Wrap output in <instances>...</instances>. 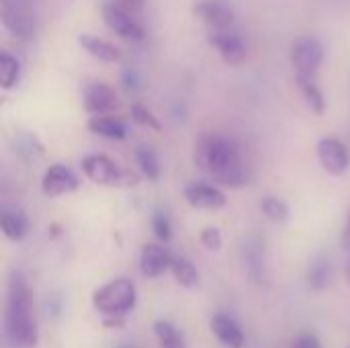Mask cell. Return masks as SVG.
<instances>
[{
    "label": "cell",
    "instance_id": "obj_17",
    "mask_svg": "<svg viewBox=\"0 0 350 348\" xmlns=\"http://www.w3.org/2000/svg\"><path fill=\"white\" fill-rule=\"evenodd\" d=\"M211 332L215 334V338L230 348H242L244 347V332L242 328L230 318V316H224V314H217L213 316L211 320Z\"/></svg>",
    "mask_w": 350,
    "mask_h": 348
},
{
    "label": "cell",
    "instance_id": "obj_29",
    "mask_svg": "<svg viewBox=\"0 0 350 348\" xmlns=\"http://www.w3.org/2000/svg\"><path fill=\"white\" fill-rule=\"evenodd\" d=\"M201 244L207 248V250H219L221 244H224V238H221V232L217 228H205L201 232Z\"/></svg>",
    "mask_w": 350,
    "mask_h": 348
},
{
    "label": "cell",
    "instance_id": "obj_19",
    "mask_svg": "<svg viewBox=\"0 0 350 348\" xmlns=\"http://www.w3.org/2000/svg\"><path fill=\"white\" fill-rule=\"evenodd\" d=\"M88 129L100 137H107V139H125L127 135V127L123 121L119 119H113V117H107V115H94L88 119Z\"/></svg>",
    "mask_w": 350,
    "mask_h": 348
},
{
    "label": "cell",
    "instance_id": "obj_3",
    "mask_svg": "<svg viewBox=\"0 0 350 348\" xmlns=\"http://www.w3.org/2000/svg\"><path fill=\"white\" fill-rule=\"evenodd\" d=\"M92 306L105 316H125L135 308V285L131 279H115L92 293Z\"/></svg>",
    "mask_w": 350,
    "mask_h": 348
},
{
    "label": "cell",
    "instance_id": "obj_6",
    "mask_svg": "<svg viewBox=\"0 0 350 348\" xmlns=\"http://www.w3.org/2000/svg\"><path fill=\"white\" fill-rule=\"evenodd\" d=\"M289 57L295 68V76H316L324 59V47L316 37H299L291 45Z\"/></svg>",
    "mask_w": 350,
    "mask_h": 348
},
{
    "label": "cell",
    "instance_id": "obj_36",
    "mask_svg": "<svg viewBox=\"0 0 350 348\" xmlns=\"http://www.w3.org/2000/svg\"><path fill=\"white\" fill-rule=\"evenodd\" d=\"M349 263H350V260H349Z\"/></svg>",
    "mask_w": 350,
    "mask_h": 348
},
{
    "label": "cell",
    "instance_id": "obj_10",
    "mask_svg": "<svg viewBox=\"0 0 350 348\" xmlns=\"http://www.w3.org/2000/svg\"><path fill=\"white\" fill-rule=\"evenodd\" d=\"M80 187L78 176L64 164H51L41 180V191L47 197H59V195H68L74 193Z\"/></svg>",
    "mask_w": 350,
    "mask_h": 348
},
{
    "label": "cell",
    "instance_id": "obj_11",
    "mask_svg": "<svg viewBox=\"0 0 350 348\" xmlns=\"http://www.w3.org/2000/svg\"><path fill=\"white\" fill-rule=\"evenodd\" d=\"M195 14L211 29H232L236 23V10L228 0H201L195 4Z\"/></svg>",
    "mask_w": 350,
    "mask_h": 348
},
{
    "label": "cell",
    "instance_id": "obj_22",
    "mask_svg": "<svg viewBox=\"0 0 350 348\" xmlns=\"http://www.w3.org/2000/svg\"><path fill=\"white\" fill-rule=\"evenodd\" d=\"M308 281H310L312 289H316V291L326 289L330 285V281H332V265H330V260L324 258V256L316 258L312 263V267H310Z\"/></svg>",
    "mask_w": 350,
    "mask_h": 348
},
{
    "label": "cell",
    "instance_id": "obj_16",
    "mask_svg": "<svg viewBox=\"0 0 350 348\" xmlns=\"http://www.w3.org/2000/svg\"><path fill=\"white\" fill-rule=\"evenodd\" d=\"M0 228H2V234L8 240L21 242L27 236V232H29V219H27L23 209L6 205L0 211Z\"/></svg>",
    "mask_w": 350,
    "mask_h": 348
},
{
    "label": "cell",
    "instance_id": "obj_1",
    "mask_svg": "<svg viewBox=\"0 0 350 348\" xmlns=\"http://www.w3.org/2000/svg\"><path fill=\"white\" fill-rule=\"evenodd\" d=\"M193 160L201 170H205L226 187L238 189L248 185L250 180L246 168L242 166V158L236 142L219 133L203 135L195 148Z\"/></svg>",
    "mask_w": 350,
    "mask_h": 348
},
{
    "label": "cell",
    "instance_id": "obj_28",
    "mask_svg": "<svg viewBox=\"0 0 350 348\" xmlns=\"http://www.w3.org/2000/svg\"><path fill=\"white\" fill-rule=\"evenodd\" d=\"M131 119L137 123V125H144V127H150V129H160V123H158V119L146 109V107H142V105H133V109H131Z\"/></svg>",
    "mask_w": 350,
    "mask_h": 348
},
{
    "label": "cell",
    "instance_id": "obj_25",
    "mask_svg": "<svg viewBox=\"0 0 350 348\" xmlns=\"http://www.w3.org/2000/svg\"><path fill=\"white\" fill-rule=\"evenodd\" d=\"M135 160H137V164H139V168H142V172H144L146 178L156 180L160 176V162H158L156 152L150 146H137Z\"/></svg>",
    "mask_w": 350,
    "mask_h": 348
},
{
    "label": "cell",
    "instance_id": "obj_20",
    "mask_svg": "<svg viewBox=\"0 0 350 348\" xmlns=\"http://www.w3.org/2000/svg\"><path fill=\"white\" fill-rule=\"evenodd\" d=\"M297 78V86H299V92L301 96L306 98L308 107L322 115L324 109H326V101H324V92L320 90L318 82H316V76H295Z\"/></svg>",
    "mask_w": 350,
    "mask_h": 348
},
{
    "label": "cell",
    "instance_id": "obj_27",
    "mask_svg": "<svg viewBox=\"0 0 350 348\" xmlns=\"http://www.w3.org/2000/svg\"><path fill=\"white\" fill-rule=\"evenodd\" d=\"M152 230L156 234L158 240L168 242L172 238V226H170V217L164 209H156L154 217H152Z\"/></svg>",
    "mask_w": 350,
    "mask_h": 348
},
{
    "label": "cell",
    "instance_id": "obj_31",
    "mask_svg": "<svg viewBox=\"0 0 350 348\" xmlns=\"http://www.w3.org/2000/svg\"><path fill=\"white\" fill-rule=\"evenodd\" d=\"M144 2H146V0H115V4H119L121 8H125V10L131 12V14L139 12V10L144 8Z\"/></svg>",
    "mask_w": 350,
    "mask_h": 348
},
{
    "label": "cell",
    "instance_id": "obj_8",
    "mask_svg": "<svg viewBox=\"0 0 350 348\" xmlns=\"http://www.w3.org/2000/svg\"><path fill=\"white\" fill-rule=\"evenodd\" d=\"M209 43L219 51L221 59L230 66H238L246 59V43L232 29H211Z\"/></svg>",
    "mask_w": 350,
    "mask_h": 348
},
{
    "label": "cell",
    "instance_id": "obj_4",
    "mask_svg": "<svg viewBox=\"0 0 350 348\" xmlns=\"http://www.w3.org/2000/svg\"><path fill=\"white\" fill-rule=\"evenodd\" d=\"M82 170L84 174L105 187H133L137 185V176L121 166H117L111 158L103 154H90L82 160Z\"/></svg>",
    "mask_w": 350,
    "mask_h": 348
},
{
    "label": "cell",
    "instance_id": "obj_2",
    "mask_svg": "<svg viewBox=\"0 0 350 348\" xmlns=\"http://www.w3.org/2000/svg\"><path fill=\"white\" fill-rule=\"evenodd\" d=\"M6 330L18 347L33 348L39 338L37 318L33 310V299L29 285L21 273L8 277L6 293Z\"/></svg>",
    "mask_w": 350,
    "mask_h": 348
},
{
    "label": "cell",
    "instance_id": "obj_34",
    "mask_svg": "<svg viewBox=\"0 0 350 348\" xmlns=\"http://www.w3.org/2000/svg\"><path fill=\"white\" fill-rule=\"evenodd\" d=\"M347 281H349V285H350V263H349V267H347Z\"/></svg>",
    "mask_w": 350,
    "mask_h": 348
},
{
    "label": "cell",
    "instance_id": "obj_30",
    "mask_svg": "<svg viewBox=\"0 0 350 348\" xmlns=\"http://www.w3.org/2000/svg\"><path fill=\"white\" fill-rule=\"evenodd\" d=\"M293 348H322V343H320L314 334H301V336L295 340Z\"/></svg>",
    "mask_w": 350,
    "mask_h": 348
},
{
    "label": "cell",
    "instance_id": "obj_13",
    "mask_svg": "<svg viewBox=\"0 0 350 348\" xmlns=\"http://www.w3.org/2000/svg\"><path fill=\"white\" fill-rule=\"evenodd\" d=\"M174 256L160 244H146L139 256V271L148 279L162 277L168 269H172Z\"/></svg>",
    "mask_w": 350,
    "mask_h": 348
},
{
    "label": "cell",
    "instance_id": "obj_5",
    "mask_svg": "<svg viewBox=\"0 0 350 348\" xmlns=\"http://www.w3.org/2000/svg\"><path fill=\"white\" fill-rule=\"evenodd\" d=\"M0 16H2V25L6 27V31L16 39L29 41L37 31L35 16L23 0H2Z\"/></svg>",
    "mask_w": 350,
    "mask_h": 348
},
{
    "label": "cell",
    "instance_id": "obj_23",
    "mask_svg": "<svg viewBox=\"0 0 350 348\" xmlns=\"http://www.w3.org/2000/svg\"><path fill=\"white\" fill-rule=\"evenodd\" d=\"M18 78H21V62L14 55L2 51L0 53V86L8 90L18 82Z\"/></svg>",
    "mask_w": 350,
    "mask_h": 348
},
{
    "label": "cell",
    "instance_id": "obj_24",
    "mask_svg": "<svg viewBox=\"0 0 350 348\" xmlns=\"http://www.w3.org/2000/svg\"><path fill=\"white\" fill-rule=\"evenodd\" d=\"M154 334L158 338L160 348H187L180 332L166 320H158L154 324Z\"/></svg>",
    "mask_w": 350,
    "mask_h": 348
},
{
    "label": "cell",
    "instance_id": "obj_12",
    "mask_svg": "<svg viewBox=\"0 0 350 348\" xmlns=\"http://www.w3.org/2000/svg\"><path fill=\"white\" fill-rule=\"evenodd\" d=\"M119 107V96L113 86L94 82L84 92V109L92 115H109Z\"/></svg>",
    "mask_w": 350,
    "mask_h": 348
},
{
    "label": "cell",
    "instance_id": "obj_32",
    "mask_svg": "<svg viewBox=\"0 0 350 348\" xmlns=\"http://www.w3.org/2000/svg\"><path fill=\"white\" fill-rule=\"evenodd\" d=\"M123 82H125V88H127V90H135V88H137V74L131 72V70H127V72L123 74Z\"/></svg>",
    "mask_w": 350,
    "mask_h": 348
},
{
    "label": "cell",
    "instance_id": "obj_26",
    "mask_svg": "<svg viewBox=\"0 0 350 348\" xmlns=\"http://www.w3.org/2000/svg\"><path fill=\"white\" fill-rule=\"evenodd\" d=\"M260 209H262L265 217L273 224H285L289 219V207L279 197H265L260 201Z\"/></svg>",
    "mask_w": 350,
    "mask_h": 348
},
{
    "label": "cell",
    "instance_id": "obj_15",
    "mask_svg": "<svg viewBox=\"0 0 350 348\" xmlns=\"http://www.w3.org/2000/svg\"><path fill=\"white\" fill-rule=\"evenodd\" d=\"M246 271L254 283L265 281V242L260 236H250L242 246Z\"/></svg>",
    "mask_w": 350,
    "mask_h": 348
},
{
    "label": "cell",
    "instance_id": "obj_33",
    "mask_svg": "<svg viewBox=\"0 0 350 348\" xmlns=\"http://www.w3.org/2000/svg\"><path fill=\"white\" fill-rule=\"evenodd\" d=\"M340 246H342L345 250H350V215L349 219H347L345 230H342V236H340Z\"/></svg>",
    "mask_w": 350,
    "mask_h": 348
},
{
    "label": "cell",
    "instance_id": "obj_35",
    "mask_svg": "<svg viewBox=\"0 0 350 348\" xmlns=\"http://www.w3.org/2000/svg\"><path fill=\"white\" fill-rule=\"evenodd\" d=\"M121 348H133V347H131V345H123V347H121Z\"/></svg>",
    "mask_w": 350,
    "mask_h": 348
},
{
    "label": "cell",
    "instance_id": "obj_21",
    "mask_svg": "<svg viewBox=\"0 0 350 348\" xmlns=\"http://www.w3.org/2000/svg\"><path fill=\"white\" fill-rule=\"evenodd\" d=\"M170 271H172V275H174V279H176L178 285H183L187 289H193V287L199 285V271H197V267L191 260H187V258H174Z\"/></svg>",
    "mask_w": 350,
    "mask_h": 348
},
{
    "label": "cell",
    "instance_id": "obj_7",
    "mask_svg": "<svg viewBox=\"0 0 350 348\" xmlns=\"http://www.w3.org/2000/svg\"><path fill=\"white\" fill-rule=\"evenodd\" d=\"M103 18H105V25L119 37L123 39H135V41H142L144 39V27L133 18L131 12H127L125 8H121L119 4L111 2V4H105L103 6Z\"/></svg>",
    "mask_w": 350,
    "mask_h": 348
},
{
    "label": "cell",
    "instance_id": "obj_18",
    "mask_svg": "<svg viewBox=\"0 0 350 348\" xmlns=\"http://www.w3.org/2000/svg\"><path fill=\"white\" fill-rule=\"evenodd\" d=\"M78 43L96 59L105 62V64H117L121 59V49L105 39H98L96 35H88V33H82L78 37Z\"/></svg>",
    "mask_w": 350,
    "mask_h": 348
},
{
    "label": "cell",
    "instance_id": "obj_14",
    "mask_svg": "<svg viewBox=\"0 0 350 348\" xmlns=\"http://www.w3.org/2000/svg\"><path fill=\"white\" fill-rule=\"evenodd\" d=\"M185 199L191 207L195 209H207V211H215L226 207L228 199L226 195L211 185H201V183H193L185 189Z\"/></svg>",
    "mask_w": 350,
    "mask_h": 348
},
{
    "label": "cell",
    "instance_id": "obj_9",
    "mask_svg": "<svg viewBox=\"0 0 350 348\" xmlns=\"http://www.w3.org/2000/svg\"><path fill=\"white\" fill-rule=\"evenodd\" d=\"M318 160L322 164V168L334 176H340L349 170L350 156L347 146L336 139V137H322L318 142Z\"/></svg>",
    "mask_w": 350,
    "mask_h": 348
}]
</instances>
